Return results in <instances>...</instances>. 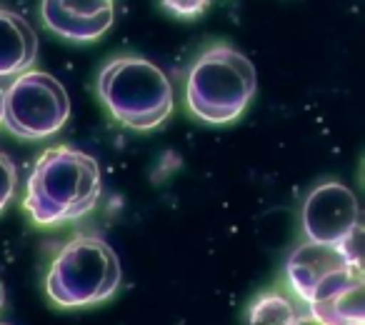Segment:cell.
<instances>
[{"instance_id": "6", "label": "cell", "mask_w": 365, "mask_h": 325, "mask_svg": "<svg viewBox=\"0 0 365 325\" xmlns=\"http://www.w3.org/2000/svg\"><path fill=\"white\" fill-rule=\"evenodd\" d=\"M300 218L308 240L340 245L360 225V208L348 185L323 183L305 198Z\"/></svg>"}, {"instance_id": "16", "label": "cell", "mask_w": 365, "mask_h": 325, "mask_svg": "<svg viewBox=\"0 0 365 325\" xmlns=\"http://www.w3.org/2000/svg\"><path fill=\"white\" fill-rule=\"evenodd\" d=\"M3 100H6V91L0 88V125H3Z\"/></svg>"}, {"instance_id": "10", "label": "cell", "mask_w": 365, "mask_h": 325, "mask_svg": "<svg viewBox=\"0 0 365 325\" xmlns=\"http://www.w3.org/2000/svg\"><path fill=\"white\" fill-rule=\"evenodd\" d=\"M38 58V36L23 16L0 8V78L31 71Z\"/></svg>"}, {"instance_id": "5", "label": "cell", "mask_w": 365, "mask_h": 325, "mask_svg": "<svg viewBox=\"0 0 365 325\" xmlns=\"http://www.w3.org/2000/svg\"><path fill=\"white\" fill-rule=\"evenodd\" d=\"M71 118V98L58 78L43 71L16 76L3 100V125L23 140H46Z\"/></svg>"}, {"instance_id": "17", "label": "cell", "mask_w": 365, "mask_h": 325, "mask_svg": "<svg viewBox=\"0 0 365 325\" xmlns=\"http://www.w3.org/2000/svg\"><path fill=\"white\" fill-rule=\"evenodd\" d=\"M0 325H8V323H0Z\"/></svg>"}, {"instance_id": "8", "label": "cell", "mask_w": 365, "mask_h": 325, "mask_svg": "<svg viewBox=\"0 0 365 325\" xmlns=\"http://www.w3.org/2000/svg\"><path fill=\"white\" fill-rule=\"evenodd\" d=\"M41 16L46 28L56 36L76 43H93L110 31L115 0H43Z\"/></svg>"}, {"instance_id": "4", "label": "cell", "mask_w": 365, "mask_h": 325, "mask_svg": "<svg viewBox=\"0 0 365 325\" xmlns=\"http://www.w3.org/2000/svg\"><path fill=\"white\" fill-rule=\"evenodd\" d=\"M120 285L115 250L96 235L73 238L56 255L46 278L51 300L61 308H83L108 300Z\"/></svg>"}, {"instance_id": "14", "label": "cell", "mask_w": 365, "mask_h": 325, "mask_svg": "<svg viewBox=\"0 0 365 325\" xmlns=\"http://www.w3.org/2000/svg\"><path fill=\"white\" fill-rule=\"evenodd\" d=\"M290 325H323V323H318V320L308 313V315H295V320Z\"/></svg>"}, {"instance_id": "7", "label": "cell", "mask_w": 365, "mask_h": 325, "mask_svg": "<svg viewBox=\"0 0 365 325\" xmlns=\"http://www.w3.org/2000/svg\"><path fill=\"white\" fill-rule=\"evenodd\" d=\"M308 310L323 325H365L363 265L350 263L323 278L310 298Z\"/></svg>"}, {"instance_id": "3", "label": "cell", "mask_w": 365, "mask_h": 325, "mask_svg": "<svg viewBox=\"0 0 365 325\" xmlns=\"http://www.w3.org/2000/svg\"><path fill=\"white\" fill-rule=\"evenodd\" d=\"M98 96L118 123L153 130L173 113V83L145 58H115L98 76Z\"/></svg>"}, {"instance_id": "11", "label": "cell", "mask_w": 365, "mask_h": 325, "mask_svg": "<svg viewBox=\"0 0 365 325\" xmlns=\"http://www.w3.org/2000/svg\"><path fill=\"white\" fill-rule=\"evenodd\" d=\"M295 308L285 295L265 293L253 300L248 310V325H290L295 320Z\"/></svg>"}, {"instance_id": "9", "label": "cell", "mask_w": 365, "mask_h": 325, "mask_svg": "<svg viewBox=\"0 0 365 325\" xmlns=\"http://www.w3.org/2000/svg\"><path fill=\"white\" fill-rule=\"evenodd\" d=\"M350 263L353 260L345 255V250L340 245H325V243L305 240L303 245H298L290 253L288 263H285V275H288L295 293L303 300H308L320 280Z\"/></svg>"}, {"instance_id": "2", "label": "cell", "mask_w": 365, "mask_h": 325, "mask_svg": "<svg viewBox=\"0 0 365 325\" xmlns=\"http://www.w3.org/2000/svg\"><path fill=\"white\" fill-rule=\"evenodd\" d=\"M255 96V68L240 51L213 46L193 63L185 86L188 110L198 120L225 125L238 120Z\"/></svg>"}, {"instance_id": "15", "label": "cell", "mask_w": 365, "mask_h": 325, "mask_svg": "<svg viewBox=\"0 0 365 325\" xmlns=\"http://www.w3.org/2000/svg\"><path fill=\"white\" fill-rule=\"evenodd\" d=\"M3 305H6V285L0 280V310H3Z\"/></svg>"}, {"instance_id": "12", "label": "cell", "mask_w": 365, "mask_h": 325, "mask_svg": "<svg viewBox=\"0 0 365 325\" xmlns=\"http://www.w3.org/2000/svg\"><path fill=\"white\" fill-rule=\"evenodd\" d=\"M16 188H18L16 162H13L6 153H0V213L11 205L13 195H16Z\"/></svg>"}, {"instance_id": "13", "label": "cell", "mask_w": 365, "mask_h": 325, "mask_svg": "<svg viewBox=\"0 0 365 325\" xmlns=\"http://www.w3.org/2000/svg\"><path fill=\"white\" fill-rule=\"evenodd\" d=\"M160 6L170 16L182 18V21H193V18H200L208 11L210 0H160Z\"/></svg>"}, {"instance_id": "1", "label": "cell", "mask_w": 365, "mask_h": 325, "mask_svg": "<svg viewBox=\"0 0 365 325\" xmlns=\"http://www.w3.org/2000/svg\"><path fill=\"white\" fill-rule=\"evenodd\" d=\"M101 198L96 158L71 145L48 148L28 178L23 208L38 225H61L83 218Z\"/></svg>"}]
</instances>
